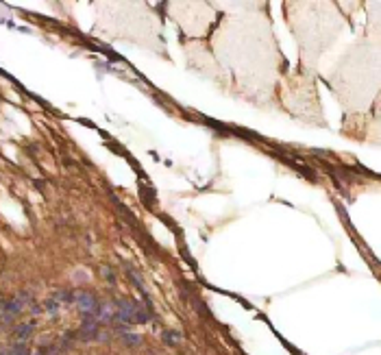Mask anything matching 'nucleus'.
<instances>
[{
    "label": "nucleus",
    "mask_w": 381,
    "mask_h": 355,
    "mask_svg": "<svg viewBox=\"0 0 381 355\" xmlns=\"http://www.w3.org/2000/svg\"><path fill=\"white\" fill-rule=\"evenodd\" d=\"M74 301H76V305H79V309H81L83 314L96 316V318H98V309H100V303H96V299L92 297V294L79 292V294L74 297Z\"/></svg>",
    "instance_id": "obj_1"
},
{
    "label": "nucleus",
    "mask_w": 381,
    "mask_h": 355,
    "mask_svg": "<svg viewBox=\"0 0 381 355\" xmlns=\"http://www.w3.org/2000/svg\"><path fill=\"white\" fill-rule=\"evenodd\" d=\"M15 334H18V338H20L22 342H24L26 338H29V336L33 334V325H29V323H26V325H20V327H18V331H15Z\"/></svg>",
    "instance_id": "obj_2"
}]
</instances>
